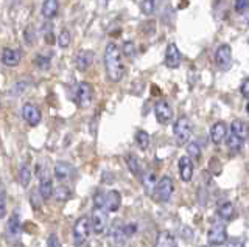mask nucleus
I'll use <instances>...</instances> for the list:
<instances>
[{
	"label": "nucleus",
	"mask_w": 249,
	"mask_h": 247,
	"mask_svg": "<svg viewBox=\"0 0 249 247\" xmlns=\"http://www.w3.org/2000/svg\"><path fill=\"white\" fill-rule=\"evenodd\" d=\"M105 67L107 78L112 82H119L124 75V61L120 47L115 42H109L105 50Z\"/></svg>",
	"instance_id": "f257e3e1"
},
{
	"label": "nucleus",
	"mask_w": 249,
	"mask_h": 247,
	"mask_svg": "<svg viewBox=\"0 0 249 247\" xmlns=\"http://www.w3.org/2000/svg\"><path fill=\"white\" fill-rule=\"evenodd\" d=\"M192 132H193V126H192V121L189 117H179L173 126V134H175V138L179 145H185L189 142V138L192 137Z\"/></svg>",
	"instance_id": "f03ea898"
},
{
	"label": "nucleus",
	"mask_w": 249,
	"mask_h": 247,
	"mask_svg": "<svg viewBox=\"0 0 249 247\" xmlns=\"http://www.w3.org/2000/svg\"><path fill=\"white\" fill-rule=\"evenodd\" d=\"M137 231V226L134 222H129V224H122L117 221L115 224H112V229H111V236L115 243H126L128 239L134 235Z\"/></svg>",
	"instance_id": "7ed1b4c3"
},
{
	"label": "nucleus",
	"mask_w": 249,
	"mask_h": 247,
	"mask_svg": "<svg viewBox=\"0 0 249 247\" xmlns=\"http://www.w3.org/2000/svg\"><path fill=\"white\" fill-rule=\"evenodd\" d=\"M173 191H175L173 179L168 177V176H163L159 182H156L153 195H154L156 200H159V202H168L171 195H173Z\"/></svg>",
	"instance_id": "20e7f679"
},
{
	"label": "nucleus",
	"mask_w": 249,
	"mask_h": 247,
	"mask_svg": "<svg viewBox=\"0 0 249 247\" xmlns=\"http://www.w3.org/2000/svg\"><path fill=\"white\" fill-rule=\"evenodd\" d=\"M89 231H90V219L88 218V216H81L73 226V244H75V247H81L86 243V239L89 238Z\"/></svg>",
	"instance_id": "39448f33"
},
{
	"label": "nucleus",
	"mask_w": 249,
	"mask_h": 247,
	"mask_svg": "<svg viewBox=\"0 0 249 247\" xmlns=\"http://www.w3.org/2000/svg\"><path fill=\"white\" fill-rule=\"evenodd\" d=\"M228 239V233H226V226L223 222H213L212 227L209 229L207 233V241L210 246H223Z\"/></svg>",
	"instance_id": "423d86ee"
},
{
	"label": "nucleus",
	"mask_w": 249,
	"mask_h": 247,
	"mask_svg": "<svg viewBox=\"0 0 249 247\" xmlns=\"http://www.w3.org/2000/svg\"><path fill=\"white\" fill-rule=\"evenodd\" d=\"M215 63L221 70H229L232 66V49L228 44H221L215 51Z\"/></svg>",
	"instance_id": "0eeeda50"
},
{
	"label": "nucleus",
	"mask_w": 249,
	"mask_h": 247,
	"mask_svg": "<svg viewBox=\"0 0 249 247\" xmlns=\"http://www.w3.org/2000/svg\"><path fill=\"white\" fill-rule=\"evenodd\" d=\"M90 224H92V227H93V231H95L97 235L103 233V231L106 230V226H107V212L105 210V208L93 207Z\"/></svg>",
	"instance_id": "6e6552de"
},
{
	"label": "nucleus",
	"mask_w": 249,
	"mask_h": 247,
	"mask_svg": "<svg viewBox=\"0 0 249 247\" xmlns=\"http://www.w3.org/2000/svg\"><path fill=\"white\" fill-rule=\"evenodd\" d=\"M154 115H156V120H158L160 125H167V123H170V120L173 118V109H171V106L167 99H160V101L156 103Z\"/></svg>",
	"instance_id": "1a4fd4ad"
},
{
	"label": "nucleus",
	"mask_w": 249,
	"mask_h": 247,
	"mask_svg": "<svg viewBox=\"0 0 249 247\" xmlns=\"http://www.w3.org/2000/svg\"><path fill=\"white\" fill-rule=\"evenodd\" d=\"M92 98H93V89L89 82H80L78 84V89H76V103L80 107H88L92 103Z\"/></svg>",
	"instance_id": "9d476101"
},
{
	"label": "nucleus",
	"mask_w": 249,
	"mask_h": 247,
	"mask_svg": "<svg viewBox=\"0 0 249 247\" xmlns=\"http://www.w3.org/2000/svg\"><path fill=\"white\" fill-rule=\"evenodd\" d=\"M20 230H22L20 216L18 212H14L6 224V238L10 239V241H18L20 238Z\"/></svg>",
	"instance_id": "9b49d317"
},
{
	"label": "nucleus",
	"mask_w": 249,
	"mask_h": 247,
	"mask_svg": "<svg viewBox=\"0 0 249 247\" xmlns=\"http://www.w3.org/2000/svg\"><path fill=\"white\" fill-rule=\"evenodd\" d=\"M22 117L30 126H37L39 123H41L42 115H41V111H39L33 103H25L22 107Z\"/></svg>",
	"instance_id": "f8f14e48"
},
{
	"label": "nucleus",
	"mask_w": 249,
	"mask_h": 247,
	"mask_svg": "<svg viewBox=\"0 0 249 247\" xmlns=\"http://www.w3.org/2000/svg\"><path fill=\"white\" fill-rule=\"evenodd\" d=\"M181 61H182V55L181 51H179L178 45L176 44H168L167 47V51H165V59H163V63L168 68H176L181 66Z\"/></svg>",
	"instance_id": "ddd939ff"
},
{
	"label": "nucleus",
	"mask_w": 249,
	"mask_h": 247,
	"mask_svg": "<svg viewBox=\"0 0 249 247\" xmlns=\"http://www.w3.org/2000/svg\"><path fill=\"white\" fill-rule=\"evenodd\" d=\"M122 205V196L119 191L111 190L105 193V199H103V208L106 212H117Z\"/></svg>",
	"instance_id": "4468645a"
},
{
	"label": "nucleus",
	"mask_w": 249,
	"mask_h": 247,
	"mask_svg": "<svg viewBox=\"0 0 249 247\" xmlns=\"http://www.w3.org/2000/svg\"><path fill=\"white\" fill-rule=\"evenodd\" d=\"M228 137V126L224 121H216L215 125L210 128V140L213 145H220L224 138Z\"/></svg>",
	"instance_id": "2eb2a0df"
},
{
	"label": "nucleus",
	"mask_w": 249,
	"mask_h": 247,
	"mask_svg": "<svg viewBox=\"0 0 249 247\" xmlns=\"http://www.w3.org/2000/svg\"><path fill=\"white\" fill-rule=\"evenodd\" d=\"M179 174L184 182H190L193 177V160L189 156H182L179 159Z\"/></svg>",
	"instance_id": "dca6fc26"
},
{
	"label": "nucleus",
	"mask_w": 249,
	"mask_h": 247,
	"mask_svg": "<svg viewBox=\"0 0 249 247\" xmlns=\"http://www.w3.org/2000/svg\"><path fill=\"white\" fill-rule=\"evenodd\" d=\"M92 63H93V51L92 50H83L76 55L75 64H76L78 70L86 72L92 66Z\"/></svg>",
	"instance_id": "f3484780"
},
{
	"label": "nucleus",
	"mask_w": 249,
	"mask_h": 247,
	"mask_svg": "<svg viewBox=\"0 0 249 247\" xmlns=\"http://www.w3.org/2000/svg\"><path fill=\"white\" fill-rule=\"evenodd\" d=\"M20 51L16 49H3L2 51V63L8 67H16L20 63Z\"/></svg>",
	"instance_id": "a211bd4d"
},
{
	"label": "nucleus",
	"mask_w": 249,
	"mask_h": 247,
	"mask_svg": "<svg viewBox=\"0 0 249 247\" xmlns=\"http://www.w3.org/2000/svg\"><path fill=\"white\" fill-rule=\"evenodd\" d=\"M39 181H41V183H39V193H41V198L44 200H49L53 195V182H52V177L49 176H41L39 177Z\"/></svg>",
	"instance_id": "6ab92c4d"
},
{
	"label": "nucleus",
	"mask_w": 249,
	"mask_h": 247,
	"mask_svg": "<svg viewBox=\"0 0 249 247\" xmlns=\"http://www.w3.org/2000/svg\"><path fill=\"white\" fill-rule=\"evenodd\" d=\"M59 2L58 0H44L42 3V16L45 19H53L58 14Z\"/></svg>",
	"instance_id": "aec40b11"
},
{
	"label": "nucleus",
	"mask_w": 249,
	"mask_h": 247,
	"mask_svg": "<svg viewBox=\"0 0 249 247\" xmlns=\"http://www.w3.org/2000/svg\"><path fill=\"white\" fill-rule=\"evenodd\" d=\"M231 134H233L235 137H238L240 140H246L248 138V126L245 121L241 120H233L231 125Z\"/></svg>",
	"instance_id": "412c9836"
},
{
	"label": "nucleus",
	"mask_w": 249,
	"mask_h": 247,
	"mask_svg": "<svg viewBox=\"0 0 249 247\" xmlns=\"http://www.w3.org/2000/svg\"><path fill=\"white\" fill-rule=\"evenodd\" d=\"M154 247H178L176 246V239L175 236L170 233V231L163 230L158 235V239H156Z\"/></svg>",
	"instance_id": "4be33fe9"
},
{
	"label": "nucleus",
	"mask_w": 249,
	"mask_h": 247,
	"mask_svg": "<svg viewBox=\"0 0 249 247\" xmlns=\"http://www.w3.org/2000/svg\"><path fill=\"white\" fill-rule=\"evenodd\" d=\"M70 174H72V165L67 164V162H58L54 165V176H56V179L66 181L70 177Z\"/></svg>",
	"instance_id": "5701e85b"
},
{
	"label": "nucleus",
	"mask_w": 249,
	"mask_h": 247,
	"mask_svg": "<svg viewBox=\"0 0 249 247\" xmlns=\"http://www.w3.org/2000/svg\"><path fill=\"white\" fill-rule=\"evenodd\" d=\"M218 216L223 221H231L235 216V207L229 200H226V202L220 204V207H218Z\"/></svg>",
	"instance_id": "b1692460"
},
{
	"label": "nucleus",
	"mask_w": 249,
	"mask_h": 247,
	"mask_svg": "<svg viewBox=\"0 0 249 247\" xmlns=\"http://www.w3.org/2000/svg\"><path fill=\"white\" fill-rule=\"evenodd\" d=\"M124 160H126V165L129 168V171L134 174V176H142V169H140V164H139V159L134 156V154H128L126 157H124Z\"/></svg>",
	"instance_id": "393cba45"
},
{
	"label": "nucleus",
	"mask_w": 249,
	"mask_h": 247,
	"mask_svg": "<svg viewBox=\"0 0 249 247\" xmlns=\"http://www.w3.org/2000/svg\"><path fill=\"white\" fill-rule=\"evenodd\" d=\"M140 177H142V183L145 187V191L148 193V195H153L154 187H156V174L154 173H145Z\"/></svg>",
	"instance_id": "a878e982"
},
{
	"label": "nucleus",
	"mask_w": 249,
	"mask_h": 247,
	"mask_svg": "<svg viewBox=\"0 0 249 247\" xmlns=\"http://www.w3.org/2000/svg\"><path fill=\"white\" fill-rule=\"evenodd\" d=\"M159 3H160V0H142L140 8H142V13L145 16H151V14H154V11L158 10Z\"/></svg>",
	"instance_id": "bb28decb"
},
{
	"label": "nucleus",
	"mask_w": 249,
	"mask_h": 247,
	"mask_svg": "<svg viewBox=\"0 0 249 247\" xmlns=\"http://www.w3.org/2000/svg\"><path fill=\"white\" fill-rule=\"evenodd\" d=\"M150 142H151L150 134L145 132V131H137V134H136V143L139 145L140 149L146 151L148 146H150Z\"/></svg>",
	"instance_id": "cd10ccee"
},
{
	"label": "nucleus",
	"mask_w": 249,
	"mask_h": 247,
	"mask_svg": "<svg viewBox=\"0 0 249 247\" xmlns=\"http://www.w3.org/2000/svg\"><path fill=\"white\" fill-rule=\"evenodd\" d=\"M31 181V171H30V166L27 164H23L19 169V182L22 187H27Z\"/></svg>",
	"instance_id": "c85d7f7f"
},
{
	"label": "nucleus",
	"mask_w": 249,
	"mask_h": 247,
	"mask_svg": "<svg viewBox=\"0 0 249 247\" xmlns=\"http://www.w3.org/2000/svg\"><path fill=\"white\" fill-rule=\"evenodd\" d=\"M6 214V190L3 182L0 181V219Z\"/></svg>",
	"instance_id": "c756f323"
},
{
	"label": "nucleus",
	"mask_w": 249,
	"mask_h": 247,
	"mask_svg": "<svg viewBox=\"0 0 249 247\" xmlns=\"http://www.w3.org/2000/svg\"><path fill=\"white\" fill-rule=\"evenodd\" d=\"M187 154H189V157L193 159V160H199L201 159V149H199V146L198 143H189V146H187Z\"/></svg>",
	"instance_id": "7c9ffc66"
},
{
	"label": "nucleus",
	"mask_w": 249,
	"mask_h": 247,
	"mask_svg": "<svg viewBox=\"0 0 249 247\" xmlns=\"http://www.w3.org/2000/svg\"><path fill=\"white\" fill-rule=\"evenodd\" d=\"M243 140H240L238 137H235L233 134H229V137H228V146L232 149V151H240L241 149V146H243Z\"/></svg>",
	"instance_id": "2f4dec72"
},
{
	"label": "nucleus",
	"mask_w": 249,
	"mask_h": 247,
	"mask_svg": "<svg viewBox=\"0 0 249 247\" xmlns=\"http://www.w3.org/2000/svg\"><path fill=\"white\" fill-rule=\"evenodd\" d=\"M70 39H72V37H70V33H69V30H62V32L59 33V37H58V45L61 49H67L69 45H70Z\"/></svg>",
	"instance_id": "473e14b6"
},
{
	"label": "nucleus",
	"mask_w": 249,
	"mask_h": 247,
	"mask_svg": "<svg viewBox=\"0 0 249 247\" xmlns=\"http://www.w3.org/2000/svg\"><path fill=\"white\" fill-rule=\"evenodd\" d=\"M122 53L126 58H134L136 56V45H134V42L132 41H128V42H124L123 44V50H122Z\"/></svg>",
	"instance_id": "72a5a7b5"
},
{
	"label": "nucleus",
	"mask_w": 249,
	"mask_h": 247,
	"mask_svg": "<svg viewBox=\"0 0 249 247\" xmlns=\"http://www.w3.org/2000/svg\"><path fill=\"white\" fill-rule=\"evenodd\" d=\"M54 191V196H56L58 200H67L70 198V190L67 187H64V185H61V187H58Z\"/></svg>",
	"instance_id": "f704fd0d"
},
{
	"label": "nucleus",
	"mask_w": 249,
	"mask_h": 247,
	"mask_svg": "<svg viewBox=\"0 0 249 247\" xmlns=\"http://www.w3.org/2000/svg\"><path fill=\"white\" fill-rule=\"evenodd\" d=\"M50 58H47V56H44V55H37L36 58H35V64L39 67V68H42V70H47V68L50 67Z\"/></svg>",
	"instance_id": "c9c22d12"
},
{
	"label": "nucleus",
	"mask_w": 249,
	"mask_h": 247,
	"mask_svg": "<svg viewBox=\"0 0 249 247\" xmlns=\"http://www.w3.org/2000/svg\"><path fill=\"white\" fill-rule=\"evenodd\" d=\"M44 39H45V42H47V44L53 45V42H54V36H53V25L47 24V25L44 27Z\"/></svg>",
	"instance_id": "e433bc0d"
},
{
	"label": "nucleus",
	"mask_w": 249,
	"mask_h": 247,
	"mask_svg": "<svg viewBox=\"0 0 249 247\" xmlns=\"http://www.w3.org/2000/svg\"><path fill=\"white\" fill-rule=\"evenodd\" d=\"M249 8V0H235V11L238 14H245Z\"/></svg>",
	"instance_id": "4c0bfd02"
},
{
	"label": "nucleus",
	"mask_w": 249,
	"mask_h": 247,
	"mask_svg": "<svg viewBox=\"0 0 249 247\" xmlns=\"http://www.w3.org/2000/svg\"><path fill=\"white\" fill-rule=\"evenodd\" d=\"M226 247H246V243H243L241 239L238 238H231V239H226Z\"/></svg>",
	"instance_id": "58836bf2"
},
{
	"label": "nucleus",
	"mask_w": 249,
	"mask_h": 247,
	"mask_svg": "<svg viewBox=\"0 0 249 247\" xmlns=\"http://www.w3.org/2000/svg\"><path fill=\"white\" fill-rule=\"evenodd\" d=\"M240 92H241V95H243L246 99L249 98V80H248V78H245L243 81H241Z\"/></svg>",
	"instance_id": "ea45409f"
},
{
	"label": "nucleus",
	"mask_w": 249,
	"mask_h": 247,
	"mask_svg": "<svg viewBox=\"0 0 249 247\" xmlns=\"http://www.w3.org/2000/svg\"><path fill=\"white\" fill-rule=\"evenodd\" d=\"M47 247H61L59 239H58V236L54 235V233H52L49 236V239H47Z\"/></svg>",
	"instance_id": "a19ab883"
},
{
	"label": "nucleus",
	"mask_w": 249,
	"mask_h": 247,
	"mask_svg": "<svg viewBox=\"0 0 249 247\" xmlns=\"http://www.w3.org/2000/svg\"><path fill=\"white\" fill-rule=\"evenodd\" d=\"M103 199H105V193H97L95 196H93V205L95 207H100V208H103Z\"/></svg>",
	"instance_id": "79ce46f5"
},
{
	"label": "nucleus",
	"mask_w": 249,
	"mask_h": 247,
	"mask_svg": "<svg viewBox=\"0 0 249 247\" xmlns=\"http://www.w3.org/2000/svg\"><path fill=\"white\" fill-rule=\"evenodd\" d=\"M98 2H100V6H101V8H106L107 3H109V0H98Z\"/></svg>",
	"instance_id": "37998d69"
},
{
	"label": "nucleus",
	"mask_w": 249,
	"mask_h": 247,
	"mask_svg": "<svg viewBox=\"0 0 249 247\" xmlns=\"http://www.w3.org/2000/svg\"><path fill=\"white\" fill-rule=\"evenodd\" d=\"M0 107H2V103H0Z\"/></svg>",
	"instance_id": "c03bdc74"
},
{
	"label": "nucleus",
	"mask_w": 249,
	"mask_h": 247,
	"mask_svg": "<svg viewBox=\"0 0 249 247\" xmlns=\"http://www.w3.org/2000/svg\"><path fill=\"white\" fill-rule=\"evenodd\" d=\"M201 247H206V246H201Z\"/></svg>",
	"instance_id": "a18cd8bd"
}]
</instances>
